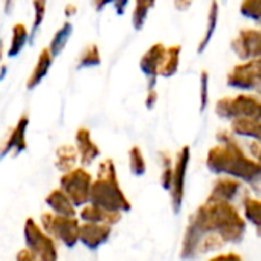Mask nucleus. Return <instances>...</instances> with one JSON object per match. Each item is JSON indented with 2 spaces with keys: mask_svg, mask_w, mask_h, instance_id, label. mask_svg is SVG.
I'll use <instances>...</instances> for the list:
<instances>
[{
  "mask_svg": "<svg viewBox=\"0 0 261 261\" xmlns=\"http://www.w3.org/2000/svg\"><path fill=\"white\" fill-rule=\"evenodd\" d=\"M248 223L236 203L206 199L190 216L179 249L184 261H194L219 252L226 245L243 242Z\"/></svg>",
  "mask_w": 261,
  "mask_h": 261,
  "instance_id": "obj_1",
  "label": "nucleus"
},
{
  "mask_svg": "<svg viewBox=\"0 0 261 261\" xmlns=\"http://www.w3.org/2000/svg\"><path fill=\"white\" fill-rule=\"evenodd\" d=\"M217 145L206 153L205 165L216 176L234 177L245 185L257 188L261 185V164L239 144L231 130L217 132Z\"/></svg>",
  "mask_w": 261,
  "mask_h": 261,
  "instance_id": "obj_2",
  "label": "nucleus"
},
{
  "mask_svg": "<svg viewBox=\"0 0 261 261\" xmlns=\"http://www.w3.org/2000/svg\"><path fill=\"white\" fill-rule=\"evenodd\" d=\"M110 213H130L132 203L122 191L118 179V171L113 159L107 158L99 162L96 179H93L90 190V202Z\"/></svg>",
  "mask_w": 261,
  "mask_h": 261,
  "instance_id": "obj_3",
  "label": "nucleus"
},
{
  "mask_svg": "<svg viewBox=\"0 0 261 261\" xmlns=\"http://www.w3.org/2000/svg\"><path fill=\"white\" fill-rule=\"evenodd\" d=\"M216 115L225 121L261 119V96L242 92L234 96H223L216 102Z\"/></svg>",
  "mask_w": 261,
  "mask_h": 261,
  "instance_id": "obj_4",
  "label": "nucleus"
},
{
  "mask_svg": "<svg viewBox=\"0 0 261 261\" xmlns=\"http://www.w3.org/2000/svg\"><path fill=\"white\" fill-rule=\"evenodd\" d=\"M40 225L46 234L67 249H72L80 243L81 223L76 217H63L54 213H43L40 217Z\"/></svg>",
  "mask_w": 261,
  "mask_h": 261,
  "instance_id": "obj_5",
  "label": "nucleus"
},
{
  "mask_svg": "<svg viewBox=\"0 0 261 261\" xmlns=\"http://www.w3.org/2000/svg\"><path fill=\"white\" fill-rule=\"evenodd\" d=\"M23 237L26 249L32 252L37 261H58V248L57 242L43 231L32 217L26 219L23 228Z\"/></svg>",
  "mask_w": 261,
  "mask_h": 261,
  "instance_id": "obj_6",
  "label": "nucleus"
},
{
  "mask_svg": "<svg viewBox=\"0 0 261 261\" xmlns=\"http://www.w3.org/2000/svg\"><path fill=\"white\" fill-rule=\"evenodd\" d=\"M92 184L93 177L84 167H76L60 177V188L76 208H83L90 202Z\"/></svg>",
  "mask_w": 261,
  "mask_h": 261,
  "instance_id": "obj_7",
  "label": "nucleus"
},
{
  "mask_svg": "<svg viewBox=\"0 0 261 261\" xmlns=\"http://www.w3.org/2000/svg\"><path fill=\"white\" fill-rule=\"evenodd\" d=\"M226 84L240 92L261 93V58L236 64L226 75Z\"/></svg>",
  "mask_w": 261,
  "mask_h": 261,
  "instance_id": "obj_8",
  "label": "nucleus"
},
{
  "mask_svg": "<svg viewBox=\"0 0 261 261\" xmlns=\"http://www.w3.org/2000/svg\"><path fill=\"white\" fill-rule=\"evenodd\" d=\"M190 162H191V148L190 145H184L176 158H174V167H173V182L170 188V199H171V208L173 213L177 214L180 213L185 200V193H187V176L190 170Z\"/></svg>",
  "mask_w": 261,
  "mask_h": 261,
  "instance_id": "obj_9",
  "label": "nucleus"
},
{
  "mask_svg": "<svg viewBox=\"0 0 261 261\" xmlns=\"http://www.w3.org/2000/svg\"><path fill=\"white\" fill-rule=\"evenodd\" d=\"M231 49L239 60H260L261 58V28H243L232 38Z\"/></svg>",
  "mask_w": 261,
  "mask_h": 261,
  "instance_id": "obj_10",
  "label": "nucleus"
},
{
  "mask_svg": "<svg viewBox=\"0 0 261 261\" xmlns=\"http://www.w3.org/2000/svg\"><path fill=\"white\" fill-rule=\"evenodd\" d=\"M165 55H167V46L164 43H154L141 57L139 67L147 78L148 89L156 87V81H158V76L161 73V67L164 64Z\"/></svg>",
  "mask_w": 261,
  "mask_h": 261,
  "instance_id": "obj_11",
  "label": "nucleus"
},
{
  "mask_svg": "<svg viewBox=\"0 0 261 261\" xmlns=\"http://www.w3.org/2000/svg\"><path fill=\"white\" fill-rule=\"evenodd\" d=\"M245 196V184L228 176H217L214 180L211 191L206 199L217 200V202H228L236 203L237 200H242Z\"/></svg>",
  "mask_w": 261,
  "mask_h": 261,
  "instance_id": "obj_12",
  "label": "nucleus"
},
{
  "mask_svg": "<svg viewBox=\"0 0 261 261\" xmlns=\"http://www.w3.org/2000/svg\"><path fill=\"white\" fill-rule=\"evenodd\" d=\"M29 127V115L21 113L17 124L9 130L6 139L3 141L0 147V159L12 153L14 156L21 154L28 148V141H26V132Z\"/></svg>",
  "mask_w": 261,
  "mask_h": 261,
  "instance_id": "obj_13",
  "label": "nucleus"
},
{
  "mask_svg": "<svg viewBox=\"0 0 261 261\" xmlns=\"http://www.w3.org/2000/svg\"><path fill=\"white\" fill-rule=\"evenodd\" d=\"M112 231L113 226L106 223H81L80 243L89 251H98L109 242Z\"/></svg>",
  "mask_w": 261,
  "mask_h": 261,
  "instance_id": "obj_14",
  "label": "nucleus"
},
{
  "mask_svg": "<svg viewBox=\"0 0 261 261\" xmlns=\"http://www.w3.org/2000/svg\"><path fill=\"white\" fill-rule=\"evenodd\" d=\"M75 147L80 156L81 167L87 168L101 156V148L92 139V133L87 127H80L75 132Z\"/></svg>",
  "mask_w": 261,
  "mask_h": 261,
  "instance_id": "obj_15",
  "label": "nucleus"
},
{
  "mask_svg": "<svg viewBox=\"0 0 261 261\" xmlns=\"http://www.w3.org/2000/svg\"><path fill=\"white\" fill-rule=\"evenodd\" d=\"M78 217H80L81 223H106V225L115 226L121 222L122 214L110 213V211H106L93 203H87L83 208H80Z\"/></svg>",
  "mask_w": 261,
  "mask_h": 261,
  "instance_id": "obj_16",
  "label": "nucleus"
},
{
  "mask_svg": "<svg viewBox=\"0 0 261 261\" xmlns=\"http://www.w3.org/2000/svg\"><path fill=\"white\" fill-rule=\"evenodd\" d=\"M54 57L50 54V50L46 47L41 49V52L38 54V58H37V63L32 69V72L29 73L28 80H26V89L28 90H34L37 86H40V83L47 76L52 64H54Z\"/></svg>",
  "mask_w": 261,
  "mask_h": 261,
  "instance_id": "obj_17",
  "label": "nucleus"
},
{
  "mask_svg": "<svg viewBox=\"0 0 261 261\" xmlns=\"http://www.w3.org/2000/svg\"><path fill=\"white\" fill-rule=\"evenodd\" d=\"M44 203L47 205V208L50 210V213L57 214V216H63V217H76V206L70 202V199L66 196V193L61 188L52 190L46 199Z\"/></svg>",
  "mask_w": 261,
  "mask_h": 261,
  "instance_id": "obj_18",
  "label": "nucleus"
},
{
  "mask_svg": "<svg viewBox=\"0 0 261 261\" xmlns=\"http://www.w3.org/2000/svg\"><path fill=\"white\" fill-rule=\"evenodd\" d=\"M242 214L248 225H251L257 236L261 237V199L245 194L242 199Z\"/></svg>",
  "mask_w": 261,
  "mask_h": 261,
  "instance_id": "obj_19",
  "label": "nucleus"
},
{
  "mask_svg": "<svg viewBox=\"0 0 261 261\" xmlns=\"http://www.w3.org/2000/svg\"><path fill=\"white\" fill-rule=\"evenodd\" d=\"M229 130L237 138H246L261 144V119H234L231 121Z\"/></svg>",
  "mask_w": 261,
  "mask_h": 261,
  "instance_id": "obj_20",
  "label": "nucleus"
},
{
  "mask_svg": "<svg viewBox=\"0 0 261 261\" xmlns=\"http://www.w3.org/2000/svg\"><path fill=\"white\" fill-rule=\"evenodd\" d=\"M80 162V156L76 151V147L72 144H64L60 145L55 151V168L58 171L69 173L73 168H76V164Z\"/></svg>",
  "mask_w": 261,
  "mask_h": 261,
  "instance_id": "obj_21",
  "label": "nucleus"
},
{
  "mask_svg": "<svg viewBox=\"0 0 261 261\" xmlns=\"http://www.w3.org/2000/svg\"><path fill=\"white\" fill-rule=\"evenodd\" d=\"M219 14H220L219 2L217 0H211L210 9H208V17H206V29H205V34H203L202 40L199 41L197 54H203L206 50V47L210 46V43L213 41V37L216 34L217 23H219Z\"/></svg>",
  "mask_w": 261,
  "mask_h": 261,
  "instance_id": "obj_22",
  "label": "nucleus"
},
{
  "mask_svg": "<svg viewBox=\"0 0 261 261\" xmlns=\"http://www.w3.org/2000/svg\"><path fill=\"white\" fill-rule=\"evenodd\" d=\"M28 43H29V29L26 28V24H23L20 21L15 23L11 31V43L6 50V55L9 58L18 57Z\"/></svg>",
  "mask_w": 261,
  "mask_h": 261,
  "instance_id": "obj_23",
  "label": "nucleus"
},
{
  "mask_svg": "<svg viewBox=\"0 0 261 261\" xmlns=\"http://www.w3.org/2000/svg\"><path fill=\"white\" fill-rule=\"evenodd\" d=\"M72 34H73V24L70 21H64L60 26V29L55 31V34H54L49 46H47V49L50 50V54H52L54 58H57L58 55L63 54L66 44L69 43V40L72 37Z\"/></svg>",
  "mask_w": 261,
  "mask_h": 261,
  "instance_id": "obj_24",
  "label": "nucleus"
},
{
  "mask_svg": "<svg viewBox=\"0 0 261 261\" xmlns=\"http://www.w3.org/2000/svg\"><path fill=\"white\" fill-rule=\"evenodd\" d=\"M180 55H182V46L180 44H173L167 47V55L164 60V64L161 67L159 76L164 78H171L179 72L180 66Z\"/></svg>",
  "mask_w": 261,
  "mask_h": 261,
  "instance_id": "obj_25",
  "label": "nucleus"
},
{
  "mask_svg": "<svg viewBox=\"0 0 261 261\" xmlns=\"http://www.w3.org/2000/svg\"><path fill=\"white\" fill-rule=\"evenodd\" d=\"M102 61L101 58V50L96 43H89L78 55L76 60V69H89V67H96Z\"/></svg>",
  "mask_w": 261,
  "mask_h": 261,
  "instance_id": "obj_26",
  "label": "nucleus"
},
{
  "mask_svg": "<svg viewBox=\"0 0 261 261\" xmlns=\"http://www.w3.org/2000/svg\"><path fill=\"white\" fill-rule=\"evenodd\" d=\"M156 0H135L133 12H132V24L136 31H141L148 18L150 11L154 8Z\"/></svg>",
  "mask_w": 261,
  "mask_h": 261,
  "instance_id": "obj_27",
  "label": "nucleus"
},
{
  "mask_svg": "<svg viewBox=\"0 0 261 261\" xmlns=\"http://www.w3.org/2000/svg\"><path fill=\"white\" fill-rule=\"evenodd\" d=\"M128 168L130 173L136 177H142L147 173V161L141 147L133 145L128 150Z\"/></svg>",
  "mask_w": 261,
  "mask_h": 261,
  "instance_id": "obj_28",
  "label": "nucleus"
},
{
  "mask_svg": "<svg viewBox=\"0 0 261 261\" xmlns=\"http://www.w3.org/2000/svg\"><path fill=\"white\" fill-rule=\"evenodd\" d=\"M32 9H34V18H32L31 29H29V44L34 43V38L46 18L47 0H32Z\"/></svg>",
  "mask_w": 261,
  "mask_h": 261,
  "instance_id": "obj_29",
  "label": "nucleus"
},
{
  "mask_svg": "<svg viewBox=\"0 0 261 261\" xmlns=\"http://www.w3.org/2000/svg\"><path fill=\"white\" fill-rule=\"evenodd\" d=\"M173 167H174V159L167 151L161 153V187L165 191H170V188H171Z\"/></svg>",
  "mask_w": 261,
  "mask_h": 261,
  "instance_id": "obj_30",
  "label": "nucleus"
},
{
  "mask_svg": "<svg viewBox=\"0 0 261 261\" xmlns=\"http://www.w3.org/2000/svg\"><path fill=\"white\" fill-rule=\"evenodd\" d=\"M240 14L261 24V0H242Z\"/></svg>",
  "mask_w": 261,
  "mask_h": 261,
  "instance_id": "obj_31",
  "label": "nucleus"
},
{
  "mask_svg": "<svg viewBox=\"0 0 261 261\" xmlns=\"http://www.w3.org/2000/svg\"><path fill=\"white\" fill-rule=\"evenodd\" d=\"M199 99H200V112H205V109L210 104V73L208 70H202L200 81H199Z\"/></svg>",
  "mask_w": 261,
  "mask_h": 261,
  "instance_id": "obj_32",
  "label": "nucleus"
},
{
  "mask_svg": "<svg viewBox=\"0 0 261 261\" xmlns=\"http://www.w3.org/2000/svg\"><path fill=\"white\" fill-rule=\"evenodd\" d=\"M205 261H245L243 257L237 252H219Z\"/></svg>",
  "mask_w": 261,
  "mask_h": 261,
  "instance_id": "obj_33",
  "label": "nucleus"
},
{
  "mask_svg": "<svg viewBox=\"0 0 261 261\" xmlns=\"http://www.w3.org/2000/svg\"><path fill=\"white\" fill-rule=\"evenodd\" d=\"M158 99H159V95L156 92V87L154 89H147V96H145V107L148 110H153L158 104Z\"/></svg>",
  "mask_w": 261,
  "mask_h": 261,
  "instance_id": "obj_34",
  "label": "nucleus"
},
{
  "mask_svg": "<svg viewBox=\"0 0 261 261\" xmlns=\"http://www.w3.org/2000/svg\"><path fill=\"white\" fill-rule=\"evenodd\" d=\"M193 3H194V0H173V5L179 12L188 11L193 6Z\"/></svg>",
  "mask_w": 261,
  "mask_h": 261,
  "instance_id": "obj_35",
  "label": "nucleus"
},
{
  "mask_svg": "<svg viewBox=\"0 0 261 261\" xmlns=\"http://www.w3.org/2000/svg\"><path fill=\"white\" fill-rule=\"evenodd\" d=\"M15 261H37L35 257L32 255V252L29 249H20L15 255Z\"/></svg>",
  "mask_w": 261,
  "mask_h": 261,
  "instance_id": "obj_36",
  "label": "nucleus"
},
{
  "mask_svg": "<svg viewBox=\"0 0 261 261\" xmlns=\"http://www.w3.org/2000/svg\"><path fill=\"white\" fill-rule=\"evenodd\" d=\"M128 3H130V0H115L113 6H115L116 14H118V15H122V14L125 12V9H127Z\"/></svg>",
  "mask_w": 261,
  "mask_h": 261,
  "instance_id": "obj_37",
  "label": "nucleus"
},
{
  "mask_svg": "<svg viewBox=\"0 0 261 261\" xmlns=\"http://www.w3.org/2000/svg\"><path fill=\"white\" fill-rule=\"evenodd\" d=\"M249 153H251V156H254L261 164V144H258V142H251Z\"/></svg>",
  "mask_w": 261,
  "mask_h": 261,
  "instance_id": "obj_38",
  "label": "nucleus"
},
{
  "mask_svg": "<svg viewBox=\"0 0 261 261\" xmlns=\"http://www.w3.org/2000/svg\"><path fill=\"white\" fill-rule=\"evenodd\" d=\"M113 3H115V0H92V5L96 12H101L107 5H113Z\"/></svg>",
  "mask_w": 261,
  "mask_h": 261,
  "instance_id": "obj_39",
  "label": "nucleus"
},
{
  "mask_svg": "<svg viewBox=\"0 0 261 261\" xmlns=\"http://www.w3.org/2000/svg\"><path fill=\"white\" fill-rule=\"evenodd\" d=\"M76 12H78V6H76L75 3H67V5L64 6V15H66V18L73 17Z\"/></svg>",
  "mask_w": 261,
  "mask_h": 261,
  "instance_id": "obj_40",
  "label": "nucleus"
},
{
  "mask_svg": "<svg viewBox=\"0 0 261 261\" xmlns=\"http://www.w3.org/2000/svg\"><path fill=\"white\" fill-rule=\"evenodd\" d=\"M14 2L15 0H5L3 2V11H5V14H11V11L14 8Z\"/></svg>",
  "mask_w": 261,
  "mask_h": 261,
  "instance_id": "obj_41",
  "label": "nucleus"
},
{
  "mask_svg": "<svg viewBox=\"0 0 261 261\" xmlns=\"http://www.w3.org/2000/svg\"><path fill=\"white\" fill-rule=\"evenodd\" d=\"M8 75V64L6 63H2L0 64V81H3Z\"/></svg>",
  "mask_w": 261,
  "mask_h": 261,
  "instance_id": "obj_42",
  "label": "nucleus"
},
{
  "mask_svg": "<svg viewBox=\"0 0 261 261\" xmlns=\"http://www.w3.org/2000/svg\"><path fill=\"white\" fill-rule=\"evenodd\" d=\"M3 55H5V47H3V40L0 37V61L3 60Z\"/></svg>",
  "mask_w": 261,
  "mask_h": 261,
  "instance_id": "obj_43",
  "label": "nucleus"
},
{
  "mask_svg": "<svg viewBox=\"0 0 261 261\" xmlns=\"http://www.w3.org/2000/svg\"><path fill=\"white\" fill-rule=\"evenodd\" d=\"M260 96H261V93H260Z\"/></svg>",
  "mask_w": 261,
  "mask_h": 261,
  "instance_id": "obj_44",
  "label": "nucleus"
}]
</instances>
